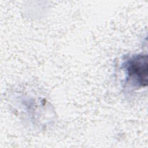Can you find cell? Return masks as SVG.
Returning <instances> with one entry per match:
<instances>
[{"instance_id":"cell-1","label":"cell","mask_w":148,"mask_h":148,"mask_svg":"<svg viewBox=\"0 0 148 148\" xmlns=\"http://www.w3.org/2000/svg\"><path fill=\"white\" fill-rule=\"evenodd\" d=\"M122 65L123 68L125 70L126 84H130L135 88L147 86L148 62L146 54L131 56Z\"/></svg>"}]
</instances>
